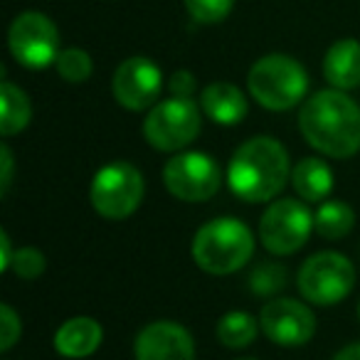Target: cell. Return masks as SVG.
<instances>
[{"label": "cell", "instance_id": "9", "mask_svg": "<svg viewBox=\"0 0 360 360\" xmlns=\"http://www.w3.org/2000/svg\"><path fill=\"white\" fill-rule=\"evenodd\" d=\"M314 232V212L304 200L284 198L271 202L259 220V242L276 257L296 255Z\"/></svg>", "mask_w": 360, "mask_h": 360}, {"label": "cell", "instance_id": "7", "mask_svg": "<svg viewBox=\"0 0 360 360\" xmlns=\"http://www.w3.org/2000/svg\"><path fill=\"white\" fill-rule=\"evenodd\" d=\"M200 106L193 99L170 96L148 109L143 121V136L150 148L160 153H173L191 146L200 136Z\"/></svg>", "mask_w": 360, "mask_h": 360}, {"label": "cell", "instance_id": "1", "mask_svg": "<svg viewBox=\"0 0 360 360\" xmlns=\"http://www.w3.org/2000/svg\"><path fill=\"white\" fill-rule=\"evenodd\" d=\"M301 136L328 158H350L360 150V106L340 89H321L299 111Z\"/></svg>", "mask_w": 360, "mask_h": 360}, {"label": "cell", "instance_id": "29", "mask_svg": "<svg viewBox=\"0 0 360 360\" xmlns=\"http://www.w3.org/2000/svg\"><path fill=\"white\" fill-rule=\"evenodd\" d=\"M333 360H360V343H350L333 355Z\"/></svg>", "mask_w": 360, "mask_h": 360}, {"label": "cell", "instance_id": "17", "mask_svg": "<svg viewBox=\"0 0 360 360\" xmlns=\"http://www.w3.org/2000/svg\"><path fill=\"white\" fill-rule=\"evenodd\" d=\"M333 170L321 158H301L291 170V186L304 202H323L333 191Z\"/></svg>", "mask_w": 360, "mask_h": 360}, {"label": "cell", "instance_id": "21", "mask_svg": "<svg viewBox=\"0 0 360 360\" xmlns=\"http://www.w3.org/2000/svg\"><path fill=\"white\" fill-rule=\"evenodd\" d=\"M55 70H57V75L65 82H70V84H82V82L89 79L91 72H94V62H91L89 52L82 50V47H65V50L60 52V57H57Z\"/></svg>", "mask_w": 360, "mask_h": 360}, {"label": "cell", "instance_id": "26", "mask_svg": "<svg viewBox=\"0 0 360 360\" xmlns=\"http://www.w3.org/2000/svg\"><path fill=\"white\" fill-rule=\"evenodd\" d=\"M198 89V79L191 70H175L170 75L168 91L170 96H180V99H193V91Z\"/></svg>", "mask_w": 360, "mask_h": 360}, {"label": "cell", "instance_id": "2", "mask_svg": "<svg viewBox=\"0 0 360 360\" xmlns=\"http://www.w3.org/2000/svg\"><path fill=\"white\" fill-rule=\"evenodd\" d=\"M291 175L286 148L271 136L247 139L227 163V186L245 202H269Z\"/></svg>", "mask_w": 360, "mask_h": 360}, {"label": "cell", "instance_id": "31", "mask_svg": "<svg viewBox=\"0 0 360 360\" xmlns=\"http://www.w3.org/2000/svg\"><path fill=\"white\" fill-rule=\"evenodd\" d=\"M242 360H255V358H242Z\"/></svg>", "mask_w": 360, "mask_h": 360}, {"label": "cell", "instance_id": "28", "mask_svg": "<svg viewBox=\"0 0 360 360\" xmlns=\"http://www.w3.org/2000/svg\"><path fill=\"white\" fill-rule=\"evenodd\" d=\"M13 257H15V250H13L11 237L6 230H0V271H11Z\"/></svg>", "mask_w": 360, "mask_h": 360}, {"label": "cell", "instance_id": "5", "mask_svg": "<svg viewBox=\"0 0 360 360\" xmlns=\"http://www.w3.org/2000/svg\"><path fill=\"white\" fill-rule=\"evenodd\" d=\"M143 175L129 160H114L99 168L91 178V207L106 220H124L139 210L143 200Z\"/></svg>", "mask_w": 360, "mask_h": 360}, {"label": "cell", "instance_id": "23", "mask_svg": "<svg viewBox=\"0 0 360 360\" xmlns=\"http://www.w3.org/2000/svg\"><path fill=\"white\" fill-rule=\"evenodd\" d=\"M186 11L198 25H217L235 8V0H183Z\"/></svg>", "mask_w": 360, "mask_h": 360}, {"label": "cell", "instance_id": "11", "mask_svg": "<svg viewBox=\"0 0 360 360\" xmlns=\"http://www.w3.org/2000/svg\"><path fill=\"white\" fill-rule=\"evenodd\" d=\"M163 91V72L153 60L136 55L124 60L111 77V94L126 111H146L158 104Z\"/></svg>", "mask_w": 360, "mask_h": 360}, {"label": "cell", "instance_id": "14", "mask_svg": "<svg viewBox=\"0 0 360 360\" xmlns=\"http://www.w3.org/2000/svg\"><path fill=\"white\" fill-rule=\"evenodd\" d=\"M104 340V328L99 326V321L89 319V316H75L67 319L60 328L55 330V350L65 358H89L91 353H96Z\"/></svg>", "mask_w": 360, "mask_h": 360}, {"label": "cell", "instance_id": "15", "mask_svg": "<svg viewBox=\"0 0 360 360\" xmlns=\"http://www.w3.org/2000/svg\"><path fill=\"white\" fill-rule=\"evenodd\" d=\"M200 109L220 126H235L247 116V96L230 82H212L200 91Z\"/></svg>", "mask_w": 360, "mask_h": 360}, {"label": "cell", "instance_id": "13", "mask_svg": "<svg viewBox=\"0 0 360 360\" xmlns=\"http://www.w3.org/2000/svg\"><path fill=\"white\" fill-rule=\"evenodd\" d=\"M136 360H195V340L175 321H153L134 340Z\"/></svg>", "mask_w": 360, "mask_h": 360}, {"label": "cell", "instance_id": "8", "mask_svg": "<svg viewBox=\"0 0 360 360\" xmlns=\"http://www.w3.org/2000/svg\"><path fill=\"white\" fill-rule=\"evenodd\" d=\"M8 50L25 70H47L62 52L60 30L45 13L25 11L8 27Z\"/></svg>", "mask_w": 360, "mask_h": 360}, {"label": "cell", "instance_id": "3", "mask_svg": "<svg viewBox=\"0 0 360 360\" xmlns=\"http://www.w3.org/2000/svg\"><path fill=\"white\" fill-rule=\"evenodd\" d=\"M255 255V235L237 217H215L193 235L191 257L202 271L215 276L235 274Z\"/></svg>", "mask_w": 360, "mask_h": 360}, {"label": "cell", "instance_id": "10", "mask_svg": "<svg viewBox=\"0 0 360 360\" xmlns=\"http://www.w3.org/2000/svg\"><path fill=\"white\" fill-rule=\"evenodd\" d=\"M165 191L183 202H205L217 195L222 186L220 165L202 150H186L165 163Z\"/></svg>", "mask_w": 360, "mask_h": 360}, {"label": "cell", "instance_id": "22", "mask_svg": "<svg viewBox=\"0 0 360 360\" xmlns=\"http://www.w3.org/2000/svg\"><path fill=\"white\" fill-rule=\"evenodd\" d=\"M289 281V271L284 264L276 262H259L255 269L250 271V291L255 296H274Z\"/></svg>", "mask_w": 360, "mask_h": 360}, {"label": "cell", "instance_id": "16", "mask_svg": "<svg viewBox=\"0 0 360 360\" xmlns=\"http://www.w3.org/2000/svg\"><path fill=\"white\" fill-rule=\"evenodd\" d=\"M323 79L333 89L350 91L360 86V42L353 37L333 42L323 57Z\"/></svg>", "mask_w": 360, "mask_h": 360}, {"label": "cell", "instance_id": "12", "mask_svg": "<svg viewBox=\"0 0 360 360\" xmlns=\"http://www.w3.org/2000/svg\"><path fill=\"white\" fill-rule=\"evenodd\" d=\"M259 326L279 348H301L316 333V316L296 299H274L262 306Z\"/></svg>", "mask_w": 360, "mask_h": 360}, {"label": "cell", "instance_id": "30", "mask_svg": "<svg viewBox=\"0 0 360 360\" xmlns=\"http://www.w3.org/2000/svg\"><path fill=\"white\" fill-rule=\"evenodd\" d=\"M358 321H360V304H358Z\"/></svg>", "mask_w": 360, "mask_h": 360}, {"label": "cell", "instance_id": "20", "mask_svg": "<svg viewBox=\"0 0 360 360\" xmlns=\"http://www.w3.org/2000/svg\"><path fill=\"white\" fill-rule=\"evenodd\" d=\"M257 328H262L257 323V319L247 311H227L220 321H217V340H220L225 348L240 350L247 348L252 340L257 338Z\"/></svg>", "mask_w": 360, "mask_h": 360}, {"label": "cell", "instance_id": "24", "mask_svg": "<svg viewBox=\"0 0 360 360\" xmlns=\"http://www.w3.org/2000/svg\"><path fill=\"white\" fill-rule=\"evenodd\" d=\"M45 255L35 247H20L15 250V257H13V264H11V271L20 279H37V276L45 271Z\"/></svg>", "mask_w": 360, "mask_h": 360}, {"label": "cell", "instance_id": "18", "mask_svg": "<svg viewBox=\"0 0 360 360\" xmlns=\"http://www.w3.org/2000/svg\"><path fill=\"white\" fill-rule=\"evenodd\" d=\"M32 119V104L27 94L13 82L0 84V134L11 139L27 129Z\"/></svg>", "mask_w": 360, "mask_h": 360}, {"label": "cell", "instance_id": "4", "mask_svg": "<svg viewBox=\"0 0 360 360\" xmlns=\"http://www.w3.org/2000/svg\"><path fill=\"white\" fill-rule=\"evenodd\" d=\"M247 89L266 111H291L309 91V75L299 60L281 52L264 55L250 67Z\"/></svg>", "mask_w": 360, "mask_h": 360}, {"label": "cell", "instance_id": "19", "mask_svg": "<svg viewBox=\"0 0 360 360\" xmlns=\"http://www.w3.org/2000/svg\"><path fill=\"white\" fill-rule=\"evenodd\" d=\"M355 225V212L343 200H323L314 212V230L323 240H340Z\"/></svg>", "mask_w": 360, "mask_h": 360}, {"label": "cell", "instance_id": "25", "mask_svg": "<svg viewBox=\"0 0 360 360\" xmlns=\"http://www.w3.org/2000/svg\"><path fill=\"white\" fill-rule=\"evenodd\" d=\"M22 323L11 304H0V350L8 353L20 340Z\"/></svg>", "mask_w": 360, "mask_h": 360}, {"label": "cell", "instance_id": "27", "mask_svg": "<svg viewBox=\"0 0 360 360\" xmlns=\"http://www.w3.org/2000/svg\"><path fill=\"white\" fill-rule=\"evenodd\" d=\"M13 173H15V160L8 143L0 146V195H8L13 186Z\"/></svg>", "mask_w": 360, "mask_h": 360}, {"label": "cell", "instance_id": "6", "mask_svg": "<svg viewBox=\"0 0 360 360\" xmlns=\"http://www.w3.org/2000/svg\"><path fill=\"white\" fill-rule=\"evenodd\" d=\"M299 291L309 304L328 309L348 299L355 286V266L340 252H316L299 269Z\"/></svg>", "mask_w": 360, "mask_h": 360}]
</instances>
